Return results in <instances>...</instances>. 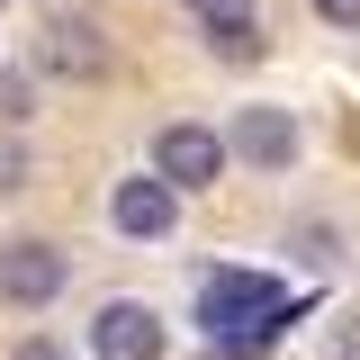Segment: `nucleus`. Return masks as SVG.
Wrapping results in <instances>:
<instances>
[{
  "mask_svg": "<svg viewBox=\"0 0 360 360\" xmlns=\"http://www.w3.org/2000/svg\"><path fill=\"white\" fill-rule=\"evenodd\" d=\"M198 315H207V342L217 352H262L270 333L297 315V297L279 279H252V270H207L198 279Z\"/></svg>",
  "mask_w": 360,
  "mask_h": 360,
  "instance_id": "nucleus-1",
  "label": "nucleus"
},
{
  "mask_svg": "<svg viewBox=\"0 0 360 360\" xmlns=\"http://www.w3.org/2000/svg\"><path fill=\"white\" fill-rule=\"evenodd\" d=\"M225 162H234V153H225V135H217V127H198V117H180V127L153 135V172L172 180V189H217Z\"/></svg>",
  "mask_w": 360,
  "mask_h": 360,
  "instance_id": "nucleus-2",
  "label": "nucleus"
},
{
  "mask_svg": "<svg viewBox=\"0 0 360 360\" xmlns=\"http://www.w3.org/2000/svg\"><path fill=\"white\" fill-rule=\"evenodd\" d=\"M63 279H72V262H63L54 243H37V234L0 243V297H9V307H54Z\"/></svg>",
  "mask_w": 360,
  "mask_h": 360,
  "instance_id": "nucleus-3",
  "label": "nucleus"
},
{
  "mask_svg": "<svg viewBox=\"0 0 360 360\" xmlns=\"http://www.w3.org/2000/svg\"><path fill=\"white\" fill-rule=\"evenodd\" d=\"M172 217H180V189H172L162 172L117 180V198H108V225H117L127 243H162V234H172Z\"/></svg>",
  "mask_w": 360,
  "mask_h": 360,
  "instance_id": "nucleus-4",
  "label": "nucleus"
},
{
  "mask_svg": "<svg viewBox=\"0 0 360 360\" xmlns=\"http://www.w3.org/2000/svg\"><path fill=\"white\" fill-rule=\"evenodd\" d=\"M90 352L99 360H162V315L135 307V297H108L99 324H90Z\"/></svg>",
  "mask_w": 360,
  "mask_h": 360,
  "instance_id": "nucleus-5",
  "label": "nucleus"
},
{
  "mask_svg": "<svg viewBox=\"0 0 360 360\" xmlns=\"http://www.w3.org/2000/svg\"><path fill=\"white\" fill-rule=\"evenodd\" d=\"M225 153H243L252 172H288L297 162V117L288 108H243L234 135H225Z\"/></svg>",
  "mask_w": 360,
  "mask_h": 360,
  "instance_id": "nucleus-6",
  "label": "nucleus"
},
{
  "mask_svg": "<svg viewBox=\"0 0 360 360\" xmlns=\"http://www.w3.org/2000/svg\"><path fill=\"white\" fill-rule=\"evenodd\" d=\"M37 63H45V72H63V82H99V72H108V45H99L90 18H54L45 45H37Z\"/></svg>",
  "mask_w": 360,
  "mask_h": 360,
  "instance_id": "nucleus-7",
  "label": "nucleus"
},
{
  "mask_svg": "<svg viewBox=\"0 0 360 360\" xmlns=\"http://www.w3.org/2000/svg\"><path fill=\"white\" fill-rule=\"evenodd\" d=\"M207 45H217L225 63H262V18H243V27H207Z\"/></svg>",
  "mask_w": 360,
  "mask_h": 360,
  "instance_id": "nucleus-8",
  "label": "nucleus"
},
{
  "mask_svg": "<svg viewBox=\"0 0 360 360\" xmlns=\"http://www.w3.org/2000/svg\"><path fill=\"white\" fill-rule=\"evenodd\" d=\"M189 9H198V27H243L252 18V0H189Z\"/></svg>",
  "mask_w": 360,
  "mask_h": 360,
  "instance_id": "nucleus-9",
  "label": "nucleus"
},
{
  "mask_svg": "<svg viewBox=\"0 0 360 360\" xmlns=\"http://www.w3.org/2000/svg\"><path fill=\"white\" fill-rule=\"evenodd\" d=\"M9 189H27V153H18V144H0V198H9Z\"/></svg>",
  "mask_w": 360,
  "mask_h": 360,
  "instance_id": "nucleus-10",
  "label": "nucleus"
},
{
  "mask_svg": "<svg viewBox=\"0 0 360 360\" xmlns=\"http://www.w3.org/2000/svg\"><path fill=\"white\" fill-rule=\"evenodd\" d=\"M0 117H27V82L18 72H0Z\"/></svg>",
  "mask_w": 360,
  "mask_h": 360,
  "instance_id": "nucleus-11",
  "label": "nucleus"
},
{
  "mask_svg": "<svg viewBox=\"0 0 360 360\" xmlns=\"http://www.w3.org/2000/svg\"><path fill=\"white\" fill-rule=\"evenodd\" d=\"M315 18H333V27H360V0H315Z\"/></svg>",
  "mask_w": 360,
  "mask_h": 360,
  "instance_id": "nucleus-12",
  "label": "nucleus"
}]
</instances>
